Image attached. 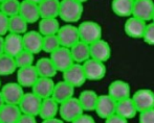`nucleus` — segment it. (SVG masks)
I'll list each match as a JSON object with an SVG mask.
<instances>
[{
  "mask_svg": "<svg viewBox=\"0 0 154 123\" xmlns=\"http://www.w3.org/2000/svg\"><path fill=\"white\" fill-rule=\"evenodd\" d=\"M3 1H5V0H0V3H2Z\"/></svg>",
  "mask_w": 154,
  "mask_h": 123,
  "instance_id": "de8ad7c7",
  "label": "nucleus"
},
{
  "mask_svg": "<svg viewBox=\"0 0 154 123\" xmlns=\"http://www.w3.org/2000/svg\"><path fill=\"white\" fill-rule=\"evenodd\" d=\"M55 81L53 78H47V77H39L38 81H36L32 88V91L37 94L42 99L51 97L55 89Z\"/></svg>",
  "mask_w": 154,
  "mask_h": 123,
  "instance_id": "aec40b11",
  "label": "nucleus"
},
{
  "mask_svg": "<svg viewBox=\"0 0 154 123\" xmlns=\"http://www.w3.org/2000/svg\"><path fill=\"white\" fill-rule=\"evenodd\" d=\"M84 113L85 111L82 107V104L78 97H72V98L60 103L59 115L60 118L65 122L71 123Z\"/></svg>",
  "mask_w": 154,
  "mask_h": 123,
  "instance_id": "7ed1b4c3",
  "label": "nucleus"
},
{
  "mask_svg": "<svg viewBox=\"0 0 154 123\" xmlns=\"http://www.w3.org/2000/svg\"><path fill=\"white\" fill-rule=\"evenodd\" d=\"M27 26H29V23L20 15L10 17L8 32H11V34H16L23 36V34L27 32Z\"/></svg>",
  "mask_w": 154,
  "mask_h": 123,
  "instance_id": "2f4dec72",
  "label": "nucleus"
},
{
  "mask_svg": "<svg viewBox=\"0 0 154 123\" xmlns=\"http://www.w3.org/2000/svg\"><path fill=\"white\" fill-rule=\"evenodd\" d=\"M152 22H154V14H153V19H152Z\"/></svg>",
  "mask_w": 154,
  "mask_h": 123,
  "instance_id": "8fccbe9b",
  "label": "nucleus"
},
{
  "mask_svg": "<svg viewBox=\"0 0 154 123\" xmlns=\"http://www.w3.org/2000/svg\"><path fill=\"white\" fill-rule=\"evenodd\" d=\"M62 73L63 81H67V83H70L75 88L82 87L86 83V81H87L83 65L79 64V63H75V64L71 65L68 69H66Z\"/></svg>",
  "mask_w": 154,
  "mask_h": 123,
  "instance_id": "20e7f679",
  "label": "nucleus"
},
{
  "mask_svg": "<svg viewBox=\"0 0 154 123\" xmlns=\"http://www.w3.org/2000/svg\"><path fill=\"white\" fill-rule=\"evenodd\" d=\"M82 65H83L87 81H99L106 76L107 68H106L105 63L97 61V60L93 59H89Z\"/></svg>",
  "mask_w": 154,
  "mask_h": 123,
  "instance_id": "0eeeda50",
  "label": "nucleus"
},
{
  "mask_svg": "<svg viewBox=\"0 0 154 123\" xmlns=\"http://www.w3.org/2000/svg\"><path fill=\"white\" fill-rule=\"evenodd\" d=\"M78 29H79L80 41L87 43L89 45L103 39L102 38V36H103L102 26L95 21H84V22L80 23Z\"/></svg>",
  "mask_w": 154,
  "mask_h": 123,
  "instance_id": "f03ea898",
  "label": "nucleus"
},
{
  "mask_svg": "<svg viewBox=\"0 0 154 123\" xmlns=\"http://www.w3.org/2000/svg\"><path fill=\"white\" fill-rule=\"evenodd\" d=\"M116 105L118 101L112 98L109 94L100 95L94 112L100 118L105 120L116 113Z\"/></svg>",
  "mask_w": 154,
  "mask_h": 123,
  "instance_id": "423d86ee",
  "label": "nucleus"
},
{
  "mask_svg": "<svg viewBox=\"0 0 154 123\" xmlns=\"http://www.w3.org/2000/svg\"><path fill=\"white\" fill-rule=\"evenodd\" d=\"M138 123H154V107L138 113Z\"/></svg>",
  "mask_w": 154,
  "mask_h": 123,
  "instance_id": "e433bc0d",
  "label": "nucleus"
},
{
  "mask_svg": "<svg viewBox=\"0 0 154 123\" xmlns=\"http://www.w3.org/2000/svg\"><path fill=\"white\" fill-rule=\"evenodd\" d=\"M4 53V37L0 36V55Z\"/></svg>",
  "mask_w": 154,
  "mask_h": 123,
  "instance_id": "37998d69",
  "label": "nucleus"
},
{
  "mask_svg": "<svg viewBox=\"0 0 154 123\" xmlns=\"http://www.w3.org/2000/svg\"><path fill=\"white\" fill-rule=\"evenodd\" d=\"M148 23L136 17H129L125 21L124 24V31L128 37L132 39H143L146 31V27Z\"/></svg>",
  "mask_w": 154,
  "mask_h": 123,
  "instance_id": "ddd939ff",
  "label": "nucleus"
},
{
  "mask_svg": "<svg viewBox=\"0 0 154 123\" xmlns=\"http://www.w3.org/2000/svg\"><path fill=\"white\" fill-rule=\"evenodd\" d=\"M134 1H135V0H134Z\"/></svg>",
  "mask_w": 154,
  "mask_h": 123,
  "instance_id": "603ef678",
  "label": "nucleus"
},
{
  "mask_svg": "<svg viewBox=\"0 0 154 123\" xmlns=\"http://www.w3.org/2000/svg\"><path fill=\"white\" fill-rule=\"evenodd\" d=\"M41 123H65L64 120H62L61 118H51V119H45V120H42Z\"/></svg>",
  "mask_w": 154,
  "mask_h": 123,
  "instance_id": "79ce46f5",
  "label": "nucleus"
},
{
  "mask_svg": "<svg viewBox=\"0 0 154 123\" xmlns=\"http://www.w3.org/2000/svg\"><path fill=\"white\" fill-rule=\"evenodd\" d=\"M17 123H38V122H37V119L35 116L22 114L20 116V118H19V120L17 121Z\"/></svg>",
  "mask_w": 154,
  "mask_h": 123,
  "instance_id": "a19ab883",
  "label": "nucleus"
},
{
  "mask_svg": "<svg viewBox=\"0 0 154 123\" xmlns=\"http://www.w3.org/2000/svg\"><path fill=\"white\" fill-rule=\"evenodd\" d=\"M22 115L19 105L5 103L0 109V122L1 123H17Z\"/></svg>",
  "mask_w": 154,
  "mask_h": 123,
  "instance_id": "5701e85b",
  "label": "nucleus"
},
{
  "mask_svg": "<svg viewBox=\"0 0 154 123\" xmlns=\"http://www.w3.org/2000/svg\"><path fill=\"white\" fill-rule=\"evenodd\" d=\"M49 57L54 62L57 70L60 71V72H64L71 65L75 64L70 48H66V47H63V46L58 48L53 53H51Z\"/></svg>",
  "mask_w": 154,
  "mask_h": 123,
  "instance_id": "6e6552de",
  "label": "nucleus"
},
{
  "mask_svg": "<svg viewBox=\"0 0 154 123\" xmlns=\"http://www.w3.org/2000/svg\"><path fill=\"white\" fill-rule=\"evenodd\" d=\"M8 22L10 18L0 12V36L5 37L8 34Z\"/></svg>",
  "mask_w": 154,
  "mask_h": 123,
  "instance_id": "4c0bfd02",
  "label": "nucleus"
},
{
  "mask_svg": "<svg viewBox=\"0 0 154 123\" xmlns=\"http://www.w3.org/2000/svg\"><path fill=\"white\" fill-rule=\"evenodd\" d=\"M134 6V0H112V12L119 17L129 18L132 16Z\"/></svg>",
  "mask_w": 154,
  "mask_h": 123,
  "instance_id": "a878e982",
  "label": "nucleus"
},
{
  "mask_svg": "<svg viewBox=\"0 0 154 123\" xmlns=\"http://www.w3.org/2000/svg\"><path fill=\"white\" fill-rule=\"evenodd\" d=\"M59 109H60V103L57 100H55L53 97L45 98L42 100L39 117L42 120L55 118L59 114Z\"/></svg>",
  "mask_w": 154,
  "mask_h": 123,
  "instance_id": "4be33fe9",
  "label": "nucleus"
},
{
  "mask_svg": "<svg viewBox=\"0 0 154 123\" xmlns=\"http://www.w3.org/2000/svg\"><path fill=\"white\" fill-rule=\"evenodd\" d=\"M154 14L153 0H135L132 16L149 23L152 21Z\"/></svg>",
  "mask_w": 154,
  "mask_h": 123,
  "instance_id": "9b49d317",
  "label": "nucleus"
},
{
  "mask_svg": "<svg viewBox=\"0 0 154 123\" xmlns=\"http://www.w3.org/2000/svg\"><path fill=\"white\" fill-rule=\"evenodd\" d=\"M84 12L83 3L77 0H61L60 1L59 18L67 24L75 23L82 18Z\"/></svg>",
  "mask_w": 154,
  "mask_h": 123,
  "instance_id": "f257e3e1",
  "label": "nucleus"
},
{
  "mask_svg": "<svg viewBox=\"0 0 154 123\" xmlns=\"http://www.w3.org/2000/svg\"><path fill=\"white\" fill-rule=\"evenodd\" d=\"M116 114L122 116L123 118H125V119H127V120L132 119V118H134L137 115L138 111H137V109H136L135 104H134L131 97L123 99V100H121V101H118Z\"/></svg>",
  "mask_w": 154,
  "mask_h": 123,
  "instance_id": "393cba45",
  "label": "nucleus"
},
{
  "mask_svg": "<svg viewBox=\"0 0 154 123\" xmlns=\"http://www.w3.org/2000/svg\"><path fill=\"white\" fill-rule=\"evenodd\" d=\"M24 50L29 51L32 54L40 53L43 49V36L39 31H31L23 34Z\"/></svg>",
  "mask_w": 154,
  "mask_h": 123,
  "instance_id": "f3484780",
  "label": "nucleus"
},
{
  "mask_svg": "<svg viewBox=\"0 0 154 123\" xmlns=\"http://www.w3.org/2000/svg\"><path fill=\"white\" fill-rule=\"evenodd\" d=\"M129 120L125 119V118H123L122 116L118 115V114H114V115L110 116L109 118H107V119H105V123H129L128 122Z\"/></svg>",
  "mask_w": 154,
  "mask_h": 123,
  "instance_id": "ea45409f",
  "label": "nucleus"
},
{
  "mask_svg": "<svg viewBox=\"0 0 154 123\" xmlns=\"http://www.w3.org/2000/svg\"><path fill=\"white\" fill-rule=\"evenodd\" d=\"M27 1H31V2H34V3H37L39 4L41 1H43V0H27Z\"/></svg>",
  "mask_w": 154,
  "mask_h": 123,
  "instance_id": "a18cd8bd",
  "label": "nucleus"
},
{
  "mask_svg": "<svg viewBox=\"0 0 154 123\" xmlns=\"http://www.w3.org/2000/svg\"><path fill=\"white\" fill-rule=\"evenodd\" d=\"M75 63L83 64L90 59V45L85 42L79 41L75 45L70 48Z\"/></svg>",
  "mask_w": 154,
  "mask_h": 123,
  "instance_id": "cd10ccee",
  "label": "nucleus"
},
{
  "mask_svg": "<svg viewBox=\"0 0 154 123\" xmlns=\"http://www.w3.org/2000/svg\"><path fill=\"white\" fill-rule=\"evenodd\" d=\"M0 123H1V122H0Z\"/></svg>",
  "mask_w": 154,
  "mask_h": 123,
  "instance_id": "864d4df0",
  "label": "nucleus"
},
{
  "mask_svg": "<svg viewBox=\"0 0 154 123\" xmlns=\"http://www.w3.org/2000/svg\"><path fill=\"white\" fill-rule=\"evenodd\" d=\"M138 113L154 107V92L150 89H140L131 96Z\"/></svg>",
  "mask_w": 154,
  "mask_h": 123,
  "instance_id": "1a4fd4ad",
  "label": "nucleus"
},
{
  "mask_svg": "<svg viewBox=\"0 0 154 123\" xmlns=\"http://www.w3.org/2000/svg\"><path fill=\"white\" fill-rule=\"evenodd\" d=\"M143 40L150 46H154V22H152V21L147 24Z\"/></svg>",
  "mask_w": 154,
  "mask_h": 123,
  "instance_id": "c9c22d12",
  "label": "nucleus"
},
{
  "mask_svg": "<svg viewBox=\"0 0 154 123\" xmlns=\"http://www.w3.org/2000/svg\"><path fill=\"white\" fill-rule=\"evenodd\" d=\"M35 66H36V69L40 77L53 78L58 72L57 68H56L55 64L51 61V57H42V59L38 60Z\"/></svg>",
  "mask_w": 154,
  "mask_h": 123,
  "instance_id": "bb28decb",
  "label": "nucleus"
},
{
  "mask_svg": "<svg viewBox=\"0 0 154 123\" xmlns=\"http://www.w3.org/2000/svg\"><path fill=\"white\" fill-rule=\"evenodd\" d=\"M19 15L29 24H34L36 22H39V20L41 19L40 10H39V4L27 1V0H23V1H21Z\"/></svg>",
  "mask_w": 154,
  "mask_h": 123,
  "instance_id": "6ab92c4d",
  "label": "nucleus"
},
{
  "mask_svg": "<svg viewBox=\"0 0 154 123\" xmlns=\"http://www.w3.org/2000/svg\"><path fill=\"white\" fill-rule=\"evenodd\" d=\"M107 94H109L116 101H121L123 99L131 97V88L127 81L116 79L109 85Z\"/></svg>",
  "mask_w": 154,
  "mask_h": 123,
  "instance_id": "a211bd4d",
  "label": "nucleus"
},
{
  "mask_svg": "<svg viewBox=\"0 0 154 123\" xmlns=\"http://www.w3.org/2000/svg\"><path fill=\"white\" fill-rule=\"evenodd\" d=\"M17 67L15 57L3 53L0 55V76H8L13 73L17 72Z\"/></svg>",
  "mask_w": 154,
  "mask_h": 123,
  "instance_id": "7c9ffc66",
  "label": "nucleus"
},
{
  "mask_svg": "<svg viewBox=\"0 0 154 123\" xmlns=\"http://www.w3.org/2000/svg\"><path fill=\"white\" fill-rule=\"evenodd\" d=\"M111 53L112 50L109 43L104 39L90 44V59L105 63L111 57Z\"/></svg>",
  "mask_w": 154,
  "mask_h": 123,
  "instance_id": "2eb2a0df",
  "label": "nucleus"
},
{
  "mask_svg": "<svg viewBox=\"0 0 154 123\" xmlns=\"http://www.w3.org/2000/svg\"><path fill=\"white\" fill-rule=\"evenodd\" d=\"M61 47V43L59 41L57 34H53V36H46L43 37V49L42 51L46 53H53L58 48Z\"/></svg>",
  "mask_w": 154,
  "mask_h": 123,
  "instance_id": "72a5a7b5",
  "label": "nucleus"
},
{
  "mask_svg": "<svg viewBox=\"0 0 154 123\" xmlns=\"http://www.w3.org/2000/svg\"><path fill=\"white\" fill-rule=\"evenodd\" d=\"M61 0H43L39 3L41 18H58Z\"/></svg>",
  "mask_w": 154,
  "mask_h": 123,
  "instance_id": "b1692460",
  "label": "nucleus"
},
{
  "mask_svg": "<svg viewBox=\"0 0 154 123\" xmlns=\"http://www.w3.org/2000/svg\"><path fill=\"white\" fill-rule=\"evenodd\" d=\"M100 95L97 94L93 90H84L80 93L79 95V100L82 104V107L84 109L85 112H92L97 107V103L99 100Z\"/></svg>",
  "mask_w": 154,
  "mask_h": 123,
  "instance_id": "c85d7f7f",
  "label": "nucleus"
},
{
  "mask_svg": "<svg viewBox=\"0 0 154 123\" xmlns=\"http://www.w3.org/2000/svg\"><path fill=\"white\" fill-rule=\"evenodd\" d=\"M4 104H5V100H4L3 95H2L1 91H0V109H1V107H3Z\"/></svg>",
  "mask_w": 154,
  "mask_h": 123,
  "instance_id": "c03bdc74",
  "label": "nucleus"
},
{
  "mask_svg": "<svg viewBox=\"0 0 154 123\" xmlns=\"http://www.w3.org/2000/svg\"><path fill=\"white\" fill-rule=\"evenodd\" d=\"M39 77L40 76L35 65L18 68L17 70V83L23 88H32Z\"/></svg>",
  "mask_w": 154,
  "mask_h": 123,
  "instance_id": "4468645a",
  "label": "nucleus"
},
{
  "mask_svg": "<svg viewBox=\"0 0 154 123\" xmlns=\"http://www.w3.org/2000/svg\"><path fill=\"white\" fill-rule=\"evenodd\" d=\"M21 2L19 0H5L1 3V13L10 17L19 15Z\"/></svg>",
  "mask_w": 154,
  "mask_h": 123,
  "instance_id": "473e14b6",
  "label": "nucleus"
},
{
  "mask_svg": "<svg viewBox=\"0 0 154 123\" xmlns=\"http://www.w3.org/2000/svg\"><path fill=\"white\" fill-rule=\"evenodd\" d=\"M0 91H1L2 95H3L5 103L15 105H19L23 95L25 94L23 92V87L19 85L18 83H5L3 87H1Z\"/></svg>",
  "mask_w": 154,
  "mask_h": 123,
  "instance_id": "f8f14e48",
  "label": "nucleus"
},
{
  "mask_svg": "<svg viewBox=\"0 0 154 123\" xmlns=\"http://www.w3.org/2000/svg\"><path fill=\"white\" fill-rule=\"evenodd\" d=\"M24 50L23 36L8 32L4 37V53L15 57Z\"/></svg>",
  "mask_w": 154,
  "mask_h": 123,
  "instance_id": "dca6fc26",
  "label": "nucleus"
},
{
  "mask_svg": "<svg viewBox=\"0 0 154 123\" xmlns=\"http://www.w3.org/2000/svg\"><path fill=\"white\" fill-rule=\"evenodd\" d=\"M35 54L26 50H23L19 53L17 57H15V61H16L17 67L18 68H22V67H27L34 65V57Z\"/></svg>",
  "mask_w": 154,
  "mask_h": 123,
  "instance_id": "f704fd0d",
  "label": "nucleus"
},
{
  "mask_svg": "<svg viewBox=\"0 0 154 123\" xmlns=\"http://www.w3.org/2000/svg\"><path fill=\"white\" fill-rule=\"evenodd\" d=\"M0 89H1V79H0Z\"/></svg>",
  "mask_w": 154,
  "mask_h": 123,
  "instance_id": "09e8293b",
  "label": "nucleus"
},
{
  "mask_svg": "<svg viewBox=\"0 0 154 123\" xmlns=\"http://www.w3.org/2000/svg\"><path fill=\"white\" fill-rule=\"evenodd\" d=\"M75 88L73 86H71L70 83H67V81H61L56 83L51 97L55 100H57L59 103H62L64 101L75 97L73 96L75 95Z\"/></svg>",
  "mask_w": 154,
  "mask_h": 123,
  "instance_id": "412c9836",
  "label": "nucleus"
},
{
  "mask_svg": "<svg viewBox=\"0 0 154 123\" xmlns=\"http://www.w3.org/2000/svg\"><path fill=\"white\" fill-rule=\"evenodd\" d=\"M43 99L39 97L34 92L25 93L23 95L22 99H21L20 103H19V107H20L22 114H26V115L32 116H39L41 109V104H42Z\"/></svg>",
  "mask_w": 154,
  "mask_h": 123,
  "instance_id": "39448f33",
  "label": "nucleus"
},
{
  "mask_svg": "<svg viewBox=\"0 0 154 123\" xmlns=\"http://www.w3.org/2000/svg\"><path fill=\"white\" fill-rule=\"evenodd\" d=\"M39 32L43 37L57 34L60 29V23L57 18H41L38 23Z\"/></svg>",
  "mask_w": 154,
  "mask_h": 123,
  "instance_id": "c756f323",
  "label": "nucleus"
},
{
  "mask_svg": "<svg viewBox=\"0 0 154 123\" xmlns=\"http://www.w3.org/2000/svg\"><path fill=\"white\" fill-rule=\"evenodd\" d=\"M77 1L81 2V3H85V2H86V1H88V0H77Z\"/></svg>",
  "mask_w": 154,
  "mask_h": 123,
  "instance_id": "49530a36",
  "label": "nucleus"
},
{
  "mask_svg": "<svg viewBox=\"0 0 154 123\" xmlns=\"http://www.w3.org/2000/svg\"><path fill=\"white\" fill-rule=\"evenodd\" d=\"M0 12H1V3H0Z\"/></svg>",
  "mask_w": 154,
  "mask_h": 123,
  "instance_id": "3c124183",
  "label": "nucleus"
},
{
  "mask_svg": "<svg viewBox=\"0 0 154 123\" xmlns=\"http://www.w3.org/2000/svg\"><path fill=\"white\" fill-rule=\"evenodd\" d=\"M61 46L66 48H71L80 41V34L78 26L72 24H65L60 27L57 34Z\"/></svg>",
  "mask_w": 154,
  "mask_h": 123,
  "instance_id": "9d476101",
  "label": "nucleus"
},
{
  "mask_svg": "<svg viewBox=\"0 0 154 123\" xmlns=\"http://www.w3.org/2000/svg\"><path fill=\"white\" fill-rule=\"evenodd\" d=\"M71 123H95V121L92 116L84 113L81 116H79L75 120H73Z\"/></svg>",
  "mask_w": 154,
  "mask_h": 123,
  "instance_id": "58836bf2",
  "label": "nucleus"
}]
</instances>
